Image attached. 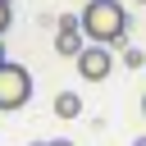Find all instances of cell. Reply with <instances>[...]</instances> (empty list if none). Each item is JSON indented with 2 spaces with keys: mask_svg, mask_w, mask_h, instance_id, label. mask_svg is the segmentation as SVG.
Masks as SVG:
<instances>
[{
  "mask_svg": "<svg viewBox=\"0 0 146 146\" xmlns=\"http://www.w3.org/2000/svg\"><path fill=\"white\" fill-rule=\"evenodd\" d=\"M78 18H82L87 46H105V50L128 46V9L119 0H87Z\"/></svg>",
  "mask_w": 146,
  "mask_h": 146,
  "instance_id": "1",
  "label": "cell"
},
{
  "mask_svg": "<svg viewBox=\"0 0 146 146\" xmlns=\"http://www.w3.org/2000/svg\"><path fill=\"white\" fill-rule=\"evenodd\" d=\"M27 96H32V73H27L23 64L5 59V64H0V114L23 110V105H27Z\"/></svg>",
  "mask_w": 146,
  "mask_h": 146,
  "instance_id": "2",
  "label": "cell"
},
{
  "mask_svg": "<svg viewBox=\"0 0 146 146\" xmlns=\"http://www.w3.org/2000/svg\"><path fill=\"white\" fill-rule=\"evenodd\" d=\"M82 50H87L82 18H78V14H59V18H55V55H64V59H78Z\"/></svg>",
  "mask_w": 146,
  "mask_h": 146,
  "instance_id": "3",
  "label": "cell"
},
{
  "mask_svg": "<svg viewBox=\"0 0 146 146\" xmlns=\"http://www.w3.org/2000/svg\"><path fill=\"white\" fill-rule=\"evenodd\" d=\"M73 64H78L82 82H105V78L114 73V59H110V50H105V46H87Z\"/></svg>",
  "mask_w": 146,
  "mask_h": 146,
  "instance_id": "4",
  "label": "cell"
},
{
  "mask_svg": "<svg viewBox=\"0 0 146 146\" xmlns=\"http://www.w3.org/2000/svg\"><path fill=\"white\" fill-rule=\"evenodd\" d=\"M55 114H59V119H78V114H82V96H78V91H59V96H55Z\"/></svg>",
  "mask_w": 146,
  "mask_h": 146,
  "instance_id": "5",
  "label": "cell"
},
{
  "mask_svg": "<svg viewBox=\"0 0 146 146\" xmlns=\"http://www.w3.org/2000/svg\"><path fill=\"white\" fill-rule=\"evenodd\" d=\"M123 68H146V55L137 46H123Z\"/></svg>",
  "mask_w": 146,
  "mask_h": 146,
  "instance_id": "6",
  "label": "cell"
},
{
  "mask_svg": "<svg viewBox=\"0 0 146 146\" xmlns=\"http://www.w3.org/2000/svg\"><path fill=\"white\" fill-rule=\"evenodd\" d=\"M9 18H14V0H0V36L9 32Z\"/></svg>",
  "mask_w": 146,
  "mask_h": 146,
  "instance_id": "7",
  "label": "cell"
},
{
  "mask_svg": "<svg viewBox=\"0 0 146 146\" xmlns=\"http://www.w3.org/2000/svg\"><path fill=\"white\" fill-rule=\"evenodd\" d=\"M32 146H73V141H64V137H55V141H32Z\"/></svg>",
  "mask_w": 146,
  "mask_h": 146,
  "instance_id": "8",
  "label": "cell"
},
{
  "mask_svg": "<svg viewBox=\"0 0 146 146\" xmlns=\"http://www.w3.org/2000/svg\"><path fill=\"white\" fill-rule=\"evenodd\" d=\"M0 64H5V36H0Z\"/></svg>",
  "mask_w": 146,
  "mask_h": 146,
  "instance_id": "9",
  "label": "cell"
},
{
  "mask_svg": "<svg viewBox=\"0 0 146 146\" xmlns=\"http://www.w3.org/2000/svg\"><path fill=\"white\" fill-rule=\"evenodd\" d=\"M132 146H146V137H137V141H132Z\"/></svg>",
  "mask_w": 146,
  "mask_h": 146,
  "instance_id": "10",
  "label": "cell"
},
{
  "mask_svg": "<svg viewBox=\"0 0 146 146\" xmlns=\"http://www.w3.org/2000/svg\"><path fill=\"white\" fill-rule=\"evenodd\" d=\"M141 114H146V96H141Z\"/></svg>",
  "mask_w": 146,
  "mask_h": 146,
  "instance_id": "11",
  "label": "cell"
},
{
  "mask_svg": "<svg viewBox=\"0 0 146 146\" xmlns=\"http://www.w3.org/2000/svg\"><path fill=\"white\" fill-rule=\"evenodd\" d=\"M137 5H146V0H137Z\"/></svg>",
  "mask_w": 146,
  "mask_h": 146,
  "instance_id": "12",
  "label": "cell"
},
{
  "mask_svg": "<svg viewBox=\"0 0 146 146\" xmlns=\"http://www.w3.org/2000/svg\"><path fill=\"white\" fill-rule=\"evenodd\" d=\"M82 5H87V0H82Z\"/></svg>",
  "mask_w": 146,
  "mask_h": 146,
  "instance_id": "13",
  "label": "cell"
}]
</instances>
